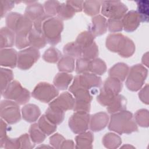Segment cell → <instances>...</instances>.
I'll return each mask as SVG.
<instances>
[{"instance_id":"cell-1","label":"cell","mask_w":149,"mask_h":149,"mask_svg":"<svg viewBox=\"0 0 149 149\" xmlns=\"http://www.w3.org/2000/svg\"><path fill=\"white\" fill-rule=\"evenodd\" d=\"M33 27L42 31L47 41L50 44L56 45L61 40L63 24L59 18L44 15L33 22Z\"/></svg>"},{"instance_id":"cell-2","label":"cell","mask_w":149,"mask_h":149,"mask_svg":"<svg viewBox=\"0 0 149 149\" xmlns=\"http://www.w3.org/2000/svg\"><path fill=\"white\" fill-rule=\"evenodd\" d=\"M108 129L119 134H129L138 130L133 114L125 110L112 114Z\"/></svg>"},{"instance_id":"cell-3","label":"cell","mask_w":149,"mask_h":149,"mask_svg":"<svg viewBox=\"0 0 149 149\" xmlns=\"http://www.w3.org/2000/svg\"><path fill=\"white\" fill-rule=\"evenodd\" d=\"M106 45L111 51L118 52L125 58L131 56L135 51L133 42L120 34H109L106 40Z\"/></svg>"},{"instance_id":"cell-4","label":"cell","mask_w":149,"mask_h":149,"mask_svg":"<svg viewBox=\"0 0 149 149\" xmlns=\"http://www.w3.org/2000/svg\"><path fill=\"white\" fill-rule=\"evenodd\" d=\"M122 84L119 79L110 77L105 81L97 100L104 106H109L122 90Z\"/></svg>"},{"instance_id":"cell-5","label":"cell","mask_w":149,"mask_h":149,"mask_svg":"<svg viewBox=\"0 0 149 149\" xmlns=\"http://www.w3.org/2000/svg\"><path fill=\"white\" fill-rule=\"evenodd\" d=\"M148 70L141 65L133 66L130 70L126 84L127 88L133 91L140 90L147 77Z\"/></svg>"},{"instance_id":"cell-6","label":"cell","mask_w":149,"mask_h":149,"mask_svg":"<svg viewBox=\"0 0 149 149\" xmlns=\"http://www.w3.org/2000/svg\"><path fill=\"white\" fill-rule=\"evenodd\" d=\"M3 97L7 99L13 100L18 104L22 105L29 101L30 92L23 88L19 82L13 81L5 90Z\"/></svg>"},{"instance_id":"cell-7","label":"cell","mask_w":149,"mask_h":149,"mask_svg":"<svg viewBox=\"0 0 149 149\" xmlns=\"http://www.w3.org/2000/svg\"><path fill=\"white\" fill-rule=\"evenodd\" d=\"M101 83L102 81L100 77L95 74L84 73L76 76L72 85L84 88L90 91H93L95 94L97 89L100 87Z\"/></svg>"},{"instance_id":"cell-8","label":"cell","mask_w":149,"mask_h":149,"mask_svg":"<svg viewBox=\"0 0 149 149\" xmlns=\"http://www.w3.org/2000/svg\"><path fill=\"white\" fill-rule=\"evenodd\" d=\"M101 13L109 19H121L127 8L120 1H102Z\"/></svg>"},{"instance_id":"cell-9","label":"cell","mask_w":149,"mask_h":149,"mask_svg":"<svg viewBox=\"0 0 149 149\" xmlns=\"http://www.w3.org/2000/svg\"><path fill=\"white\" fill-rule=\"evenodd\" d=\"M59 94L55 87L45 82L38 83L32 92V96L36 99L47 103L51 101Z\"/></svg>"},{"instance_id":"cell-10","label":"cell","mask_w":149,"mask_h":149,"mask_svg":"<svg viewBox=\"0 0 149 149\" xmlns=\"http://www.w3.org/2000/svg\"><path fill=\"white\" fill-rule=\"evenodd\" d=\"M90 116L88 112L75 111L69 120V126L74 133L85 132L88 128Z\"/></svg>"},{"instance_id":"cell-11","label":"cell","mask_w":149,"mask_h":149,"mask_svg":"<svg viewBox=\"0 0 149 149\" xmlns=\"http://www.w3.org/2000/svg\"><path fill=\"white\" fill-rule=\"evenodd\" d=\"M40 54L37 48L29 47L17 54V66L22 70L30 69L38 59Z\"/></svg>"},{"instance_id":"cell-12","label":"cell","mask_w":149,"mask_h":149,"mask_svg":"<svg viewBox=\"0 0 149 149\" xmlns=\"http://www.w3.org/2000/svg\"><path fill=\"white\" fill-rule=\"evenodd\" d=\"M17 102L3 101L1 103V117L8 123L13 124L20 120L19 107Z\"/></svg>"},{"instance_id":"cell-13","label":"cell","mask_w":149,"mask_h":149,"mask_svg":"<svg viewBox=\"0 0 149 149\" xmlns=\"http://www.w3.org/2000/svg\"><path fill=\"white\" fill-rule=\"evenodd\" d=\"M49 106L56 107L65 112L67 110L73 109L74 106V99L70 94L68 92H65L51 102L49 104Z\"/></svg>"},{"instance_id":"cell-14","label":"cell","mask_w":149,"mask_h":149,"mask_svg":"<svg viewBox=\"0 0 149 149\" xmlns=\"http://www.w3.org/2000/svg\"><path fill=\"white\" fill-rule=\"evenodd\" d=\"M140 22V17L137 12L134 10H130L126 13L122 20L123 27L127 32H132L136 30Z\"/></svg>"},{"instance_id":"cell-15","label":"cell","mask_w":149,"mask_h":149,"mask_svg":"<svg viewBox=\"0 0 149 149\" xmlns=\"http://www.w3.org/2000/svg\"><path fill=\"white\" fill-rule=\"evenodd\" d=\"M89 32H90L94 37L104 34L108 27L107 21L106 19L98 15L92 19L91 23L89 26Z\"/></svg>"},{"instance_id":"cell-16","label":"cell","mask_w":149,"mask_h":149,"mask_svg":"<svg viewBox=\"0 0 149 149\" xmlns=\"http://www.w3.org/2000/svg\"><path fill=\"white\" fill-rule=\"evenodd\" d=\"M108 116L105 112H99L94 114L90 119V128L93 132H98L106 127L108 122Z\"/></svg>"},{"instance_id":"cell-17","label":"cell","mask_w":149,"mask_h":149,"mask_svg":"<svg viewBox=\"0 0 149 149\" xmlns=\"http://www.w3.org/2000/svg\"><path fill=\"white\" fill-rule=\"evenodd\" d=\"M30 45L35 48H44L47 44L46 38L42 31L33 27L28 36Z\"/></svg>"},{"instance_id":"cell-18","label":"cell","mask_w":149,"mask_h":149,"mask_svg":"<svg viewBox=\"0 0 149 149\" xmlns=\"http://www.w3.org/2000/svg\"><path fill=\"white\" fill-rule=\"evenodd\" d=\"M17 52L14 49H5L1 51V65L13 68L16 65Z\"/></svg>"},{"instance_id":"cell-19","label":"cell","mask_w":149,"mask_h":149,"mask_svg":"<svg viewBox=\"0 0 149 149\" xmlns=\"http://www.w3.org/2000/svg\"><path fill=\"white\" fill-rule=\"evenodd\" d=\"M42 6L38 3L29 4L25 11V16L29 18L32 22H35L44 15Z\"/></svg>"},{"instance_id":"cell-20","label":"cell","mask_w":149,"mask_h":149,"mask_svg":"<svg viewBox=\"0 0 149 149\" xmlns=\"http://www.w3.org/2000/svg\"><path fill=\"white\" fill-rule=\"evenodd\" d=\"M40 110L34 104H27L22 108L23 119L29 122H35L40 115Z\"/></svg>"},{"instance_id":"cell-21","label":"cell","mask_w":149,"mask_h":149,"mask_svg":"<svg viewBox=\"0 0 149 149\" xmlns=\"http://www.w3.org/2000/svg\"><path fill=\"white\" fill-rule=\"evenodd\" d=\"M129 72V66L123 63H118L109 69L111 77L116 78L120 81H124Z\"/></svg>"},{"instance_id":"cell-22","label":"cell","mask_w":149,"mask_h":149,"mask_svg":"<svg viewBox=\"0 0 149 149\" xmlns=\"http://www.w3.org/2000/svg\"><path fill=\"white\" fill-rule=\"evenodd\" d=\"M45 115L52 123L58 125L63 121L65 113L63 111L59 108L52 106H49V108L46 110Z\"/></svg>"},{"instance_id":"cell-23","label":"cell","mask_w":149,"mask_h":149,"mask_svg":"<svg viewBox=\"0 0 149 149\" xmlns=\"http://www.w3.org/2000/svg\"><path fill=\"white\" fill-rule=\"evenodd\" d=\"M93 135L90 132H83L76 137V148H91L93 141Z\"/></svg>"},{"instance_id":"cell-24","label":"cell","mask_w":149,"mask_h":149,"mask_svg":"<svg viewBox=\"0 0 149 149\" xmlns=\"http://www.w3.org/2000/svg\"><path fill=\"white\" fill-rule=\"evenodd\" d=\"M73 79V76L66 73H58L54 79V84L56 88L63 90L68 88Z\"/></svg>"},{"instance_id":"cell-25","label":"cell","mask_w":149,"mask_h":149,"mask_svg":"<svg viewBox=\"0 0 149 149\" xmlns=\"http://www.w3.org/2000/svg\"><path fill=\"white\" fill-rule=\"evenodd\" d=\"M126 107V100L122 95L118 94L113 101L108 106L107 110L110 113H115L125 110Z\"/></svg>"},{"instance_id":"cell-26","label":"cell","mask_w":149,"mask_h":149,"mask_svg":"<svg viewBox=\"0 0 149 149\" xmlns=\"http://www.w3.org/2000/svg\"><path fill=\"white\" fill-rule=\"evenodd\" d=\"M1 48L10 47L14 44L15 32L6 27L1 30Z\"/></svg>"},{"instance_id":"cell-27","label":"cell","mask_w":149,"mask_h":149,"mask_svg":"<svg viewBox=\"0 0 149 149\" xmlns=\"http://www.w3.org/2000/svg\"><path fill=\"white\" fill-rule=\"evenodd\" d=\"M94 37L90 32L84 31L78 36L75 42L81 48V50H83L94 42Z\"/></svg>"},{"instance_id":"cell-28","label":"cell","mask_w":149,"mask_h":149,"mask_svg":"<svg viewBox=\"0 0 149 149\" xmlns=\"http://www.w3.org/2000/svg\"><path fill=\"white\" fill-rule=\"evenodd\" d=\"M102 140L104 146L108 148H116L122 143L120 137L112 133L106 134Z\"/></svg>"},{"instance_id":"cell-29","label":"cell","mask_w":149,"mask_h":149,"mask_svg":"<svg viewBox=\"0 0 149 149\" xmlns=\"http://www.w3.org/2000/svg\"><path fill=\"white\" fill-rule=\"evenodd\" d=\"M75 12H76L74 8L66 1V3L60 4L57 14L61 20H67L72 18Z\"/></svg>"},{"instance_id":"cell-30","label":"cell","mask_w":149,"mask_h":149,"mask_svg":"<svg viewBox=\"0 0 149 149\" xmlns=\"http://www.w3.org/2000/svg\"><path fill=\"white\" fill-rule=\"evenodd\" d=\"M58 67L61 72H72L74 68V59L72 57L65 55L59 60Z\"/></svg>"},{"instance_id":"cell-31","label":"cell","mask_w":149,"mask_h":149,"mask_svg":"<svg viewBox=\"0 0 149 149\" xmlns=\"http://www.w3.org/2000/svg\"><path fill=\"white\" fill-rule=\"evenodd\" d=\"M63 52L65 55L69 56L73 58H77L78 59L81 57L82 50L76 42H72L65 45Z\"/></svg>"},{"instance_id":"cell-32","label":"cell","mask_w":149,"mask_h":149,"mask_svg":"<svg viewBox=\"0 0 149 149\" xmlns=\"http://www.w3.org/2000/svg\"><path fill=\"white\" fill-rule=\"evenodd\" d=\"M38 125L40 129L48 136L52 134L56 129V125L50 122L44 115L39 119Z\"/></svg>"},{"instance_id":"cell-33","label":"cell","mask_w":149,"mask_h":149,"mask_svg":"<svg viewBox=\"0 0 149 149\" xmlns=\"http://www.w3.org/2000/svg\"><path fill=\"white\" fill-rule=\"evenodd\" d=\"M107 70L105 63L100 59H95L90 61L89 71L93 74L102 75Z\"/></svg>"},{"instance_id":"cell-34","label":"cell","mask_w":149,"mask_h":149,"mask_svg":"<svg viewBox=\"0 0 149 149\" xmlns=\"http://www.w3.org/2000/svg\"><path fill=\"white\" fill-rule=\"evenodd\" d=\"M137 5V13L139 14L141 22H148L149 2L147 0L136 1Z\"/></svg>"},{"instance_id":"cell-35","label":"cell","mask_w":149,"mask_h":149,"mask_svg":"<svg viewBox=\"0 0 149 149\" xmlns=\"http://www.w3.org/2000/svg\"><path fill=\"white\" fill-rule=\"evenodd\" d=\"M29 132L31 140L34 143H40L45 139V134L40 129L37 123L31 126Z\"/></svg>"},{"instance_id":"cell-36","label":"cell","mask_w":149,"mask_h":149,"mask_svg":"<svg viewBox=\"0 0 149 149\" xmlns=\"http://www.w3.org/2000/svg\"><path fill=\"white\" fill-rule=\"evenodd\" d=\"M101 1H84L83 4L84 12L90 16L98 13Z\"/></svg>"},{"instance_id":"cell-37","label":"cell","mask_w":149,"mask_h":149,"mask_svg":"<svg viewBox=\"0 0 149 149\" xmlns=\"http://www.w3.org/2000/svg\"><path fill=\"white\" fill-rule=\"evenodd\" d=\"M61 56V53L58 49L51 47L45 51L42 58L46 62L55 63L59 59Z\"/></svg>"},{"instance_id":"cell-38","label":"cell","mask_w":149,"mask_h":149,"mask_svg":"<svg viewBox=\"0 0 149 149\" xmlns=\"http://www.w3.org/2000/svg\"><path fill=\"white\" fill-rule=\"evenodd\" d=\"M135 120L141 127H147L148 126V111L142 109L137 111L135 113Z\"/></svg>"},{"instance_id":"cell-39","label":"cell","mask_w":149,"mask_h":149,"mask_svg":"<svg viewBox=\"0 0 149 149\" xmlns=\"http://www.w3.org/2000/svg\"><path fill=\"white\" fill-rule=\"evenodd\" d=\"M98 55V48L95 42L82 50L81 57L87 59H93Z\"/></svg>"},{"instance_id":"cell-40","label":"cell","mask_w":149,"mask_h":149,"mask_svg":"<svg viewBox=\"0 0 149 149\" xmlns=\"http://www.w3.org/2000/svg\"><path fill=\"white\" fill-rule=\"evenodd\" d=\"M90 60L80 57L77 59L76 72L77 74H83L89 71Z\"/></svg>"},{"instance_id":"cell-41","label":"cell","mask_w":149,"mask_h":149,"mask_svg":"<svg viewBox=\"0 0 149 149\" xmlns=\"http://www.w3.org/2000/svg\"><path fill=\"white\" fill-rule=\"evenodd\" d=\"M60 3L58 1H47L44 3V8L47 15L52 16L58 13Z\"/></svg>"},{"instance_id":"cell-42","label":"cell","mask_w":149,"mask_h":149,"mask_svg":"<svg viewBox=\"0 0 149 149\" xmlns=\"http://www.w3.org/2000/svg\"><path fill=\"white\" fill-rule=\"evenodd\" d=\"M107 25L110 32L114 33L122 30L123 25L121 19H109L107 22Z\"/></svg>"},{"instance_id":"cell-43","label":"cell","mask_w":149,"mask_h":149,"mask_svg":"<svg viewBox=\"0 0 149 149\" xmlns=\"http://www.w3.org/2000/svg\"><path fill=\"white\" fill-rule=\"evenodd\" d=\"M1 70L3 72L4 74L2 72H1V76L4 77V81L1 83V87H2V93L3 92V90H5L7 87L9 85L10 82L13 79V73L9 69H1Z\"/></svg>"},{"instance_id":"cell-44","label":"cell","mask_w":149,"mask_h":149,"mask_svg":"<svg viewBox=\"0 0 149 149\" xmlns=\"http://www.w3.org/2000/svg\"><path fill=\"white\" fill-rule=\"evenodd\" d=\"M65 140V139L62 135L56 133L50 137L49 143L55 148H61L63 142Z\"/></svg>"},{"instance_id":"cell-45","label":"cell","mask_w":149,"mask_h":149,"mask_svg":"<svg viewBox=\"0 0 149 149\" xmlns=\"http://www.w3.org/2000/svg\"><path fill=\"white\" fill-rule=\"evenodd\" d=\"M20 143V148H31L34 147V145H32L30 143L29 137L27 134L22 135L19 137Z\"/></svg>"},{"instance_id":"cell-46","label":"cell","mask_w":149,"mask_h":149,"mask_svg":"<svg viewBox=\"0 0 149 149\" xmlns=\"http://www.w3.org/2000/svg\"><path fill=\"white\" fill-rule=\"evenodd\" d=\"M5 148H20V143L19 138L17 139H9L7 138L5 141Z\"/></svg>"},{"instance_id":"cell-47","label":"cell","mask_w":149,"mask_h":149,"mask_svg":"<svg viewBox=\"0 0 149 149\" xmlns=\"http://www.w3.org/2000/svg\"><path fill=\"white\" fill-rule=\"evenodd\" d=\"M139 98L146 104H148V84H147L139 93Z\"/></svg>"},{"instance_id":"cell-48","label":"cell","mask_w":149,"mask_h":149,"mask_svg":"<svg viewBox=\"0 0 149 149\" xmlns=\"http://www.w3.org/2000/svg\"><path fill=\"white\" fill-rule=\"evenodd\" d=\"M74 143L73 142V141L72 140H65L61 148H73L74 146H73Z\"/></svg>"},{"instance_id":"cell-49","label":"cell","mask_w":149,"mask_h":149,"mask_svg":"<svg viewBox=\"0 0 149 149\" xmlns=\"http://www.w3.org/2000/svg\"><path fill=\"white\" fill-rule=\"evenodd\" d=\"M148 53L147 52L144 55H143V57L142 58V63L146 65V66H148Z\"/></svg>"},{"instance_id":"cell-50","label":"cell","mask_w":149,"mask_h":149,"mask_svg":"<svg viewBox=\"0 0 149 149\" xmlns=\"http://www.w3.org/2000/svg\"><path fill=\"white\" fill-rule=\"evenodd\" d=\"M48 147V148H49V147H49V146H39V147Z\"/></svg>"}]
</instances>
